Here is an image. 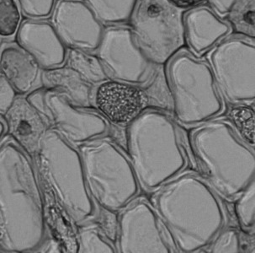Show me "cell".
Returning a JSON list of instances; mask_svg holds the SVG:
<instances>
[{"label":"cell","mask_w":255,"mask_h":253,"mask_svg":"<svg viewBox=\"0 0 255 253\" xmlns=\"http://www.w3.org/2000/svg\"><path fill=\"white\" fill-rule=\"evenodd\" d=\"M46 235L43 195L33 161L7 137L0 143V251L34 253Z\"/></svg>","instance_id":"6da1fadb"},{"label":"cell","mask_w":255,"mask_h":253,"mask_svg":"<svg viewBox=\"0 0 255 253\" xmlns=\"http://www.w3.org/2000/svg\"><path fill=\"white\" fill-rule=\"evenodd\" d=\"M153 203L178 253L205 250L225 227V210L218 194L195 175H179L169 181L157 191Z\"/></svg>","instance_id":"7a4b0ae2"},{"label":"cell","mask_w":255,"mask_h":253,"mask_svg":"<svg viewBox=\"0 0 255 253\" xmlns=\"http://www.w3.org/2000/svg\"><path fill=\"white\" fill-rule=\"evenodd\" d=\"M189 144L206 182L218 195L235 200L255 181V147L229 121L214 118L193 127Z\"/></svg>","instance_id":"3957f363"},{"label":"cell","mask_w":255,"mask_h":253,"mask_svg":"<svg viewBox=\"0 0 255 253\" xmlns=\"http://www.w3.org/2000/svg\"><path fill=\"white\" fill-rule=\"evenodd\" d=\"M128 156L141 189L154 192L185 171L187 154L174 119L144 110L126 128Z\"/></svg>","instance_id":"277c9868"},{"label":"cell","mask_w":255,"mask_h":253,"mask_svg":"<svg viewBox=\"0 0 255 253\" xmlns=\"http://www.w3.org/2000/svg\"><path fill=\"white\" fill-rule=\"evenodd\" d=\"M35 160L42 178L72 222L83 226L95 218L97 206L88 191L78 148L48 130Z\"/></svg>","instance_id":"5b68a950"},{"label":"cell","mask_w":255,"mask_h":253,"mask_svg":"<svg viewBox=\"0 0 255 253\" xmlns=\"http://www.w3.org/2000/svg\"><path fill=\"white\" fill-rule=\"evenodd\" d=\"M166 81L173 101L174 120L196 127L214 119L225 110L209 63L180 51L167 63Z\"/></svg>","instance_id":"8992f818"},{"label":"cell","mask_w":255,"mask_h":253,"mask_svg":"<svg viewBox=\"0 0 255 253\" xmlns=\"http://www.w3.org/2000/svg\"><path fill=\"white\" fill-rule=\"evenodd\" d=\"M84 177L96 206L118 213L138 196L141 187L128 155L107 139H95L78 147Z\"/></svg>","instance_id":"52a82bcc"},{"label":"cell","mask_w":255,"mask_h":253,"mask_svg":"<svg viewBox=\"0 0 255 253\" xmlns=\"http://www.w3.org/2000/svg\"><path fill=\"white\" fill-rule=\"evenodd\" d=\"M183 16L165 0H138L129 22L130 30L156 67L167 64L185 46Z\"/></svg>","instance_id":"ba28073f"},{"label":"cell","mask_w":255,"mask_h":253,"mask_svg":"<svg viewBox=\"0 0 255 253\" xmlns=\"http://www.w3.org/2000/svg\"><path fill=\"white\" fill-rule=\"evenodd\" d=\"M209 65L217 88L229 104L254 105L255 39L240 35L223 39L212 49Z\"/></svg>","instance_id":"9c48e42d"},{"label":"cell","mask_w":255,"mask_h":253,"mask_svg":"<svg viewBox=\"0 0 255 253\" xmlns=\"http://www.w3.org/2000/svg\"><path fill=\"white\" fill-rule=\"evenodd\" d=\"M49 128L74 147L101 139L111 123L99 112L74 105L63 93L49 88H37L25 95Z\"/></svg>","instance_id":"30bf717a"},{"label":"cell","mask_w":255,"mask_h":253,"mask_svg":"<svg viewBox=\"0 0 255 253\" xmlns=\"http://www.w3.org/2000/svg\"><path fill=\"white\" fill-rule=\"evenodd\" d=\"M114 244L120 253H178L154 207L141 199L120 212Z\"/></svg>","instance_id":"8fae6325"},{"label":"cell","mask_w":255,"mask_h":253,"mask_svg":"<svg viewBox=\"0 0 255 253\" xmlns=\"http://www.w3.org/2000/svg\"><path fill=\"white\" fill-rule=\"evenodd\" d=\"M95 52L112 80L141 87L153 77L156 66L140 49L130 27L117 25L105 29Z\"/></svg>","instance_id":"7c38bea8"},{"label":"cell","mask_w":255,"mask_h":253,"mask_svg":"<svg viewBox=\"0 0 255 253\" xmlns=\"http://www.w3.org/2000/svg\"><path fill=\"white\" fill-rule=\"evenodd\" d=\"M52 25L68 49L95 52L104 25L83 0H60L52 10Z\"/></svg>","instance_id":"4fadbf2b"},{"label":"cell","mask_w":255,"mask_h":253,"mask_svg":"<svg viewBox=\"0 0 255 253\" xmlns=\"http://www.w3.org/2000/svg\"><path fill=\"white\" fill-rule=\"evenodd\" d=\"M147 98L140 86L109 79L97 85L93 105L114 125L127 126L146 106Z\"/></svg>","instance_id":"5bb4252c"},{"label":"cell","mask_w":255,"mask_h":253,"mask_svg":"<svg viewBox=\"0 0 255 253\" xmlns=\"http://www.w3.org/2000/svg\"><path fill=\"white\" fill-rule=\"evenodd\" d=\"M2 117L5 124L6 135L34 161L44 137L49 130L40 112L25 95H18Z\"/></svg>","instance_id":"9a60e30c"},{"label":"cell","mask_w":255,"mask_h":253,"mask_svg":"<svg viewBox=\"0 0 255 253\" xmlns=\"http://www.w3.org/2000/svg\"><path fill=\"white\" fill-rule=\"evenodd\" d=\"M16 34L18 45L31 55L42 69L56 68L65 63L67 47L52 23L27 19L22 22Z\"/></svg>","instance_id":"2e32d148"},{"label":"cell","mask_w":255,"mask_h":253,"mask_svg":"<svg viewBox=\"0 0 255 253\" xmlns=\"http://www.w3.org/2000/svg\"><path fill=\"white\" fill-rule=\"evenodd\" d=\"M183 22L185 43L196 57L213 49L231 32L228 22L206 6L190 9L183 16Z\"/></svg>","instance_id":"e0dca14e"},{"label":"cell","mask_w":255,"mask_h":253,"mask_svg":"<svg viewBox=\"0 0 255 253\" xmlns=\"http://www.w3.org/2000/svg\"><path fill=\"white\" fill-rule=\"evenodd\" d=\"M0 71L18 95H26L41 87L42 68L18 44H7L0 50Z\"/></svg>","instance_id":"ac0fdd59"},{"label":"cell","mask_w":255,"mask_h":253,"mask_svg":"<svg viewBox=\"0 0 255 253\" xmlns=\"http://www.w3.org/2000/svg\"><path fill=\"white\" fill-rule=\"evenodd\" d=\"M41 86L63 93L75 106L90 108L93 106V87L84 82L68 66L42 69Z\"/></svg>","instance_id":"d6986e66"},{"label":"cell","mask_w":255,"mask_h":253,"mask_svg":"<svg viewBox=\"0 0 255 253\" xmlns=\"http://www.w3.org/2000/svg\"><path fill=\"white\" fill-rule=\"evenodd\" d=\"M103 25L117 26L129 23L138 0H84Z\"/></svg>","instance_id":"ffe728a7"},{"label":"cell","mask_w":255,"mask_h":253,"mask_svg":"<svg viewBox=\"0 0 255 253\" xmlns=\"http://www.w3.org/2000/svg\"><path fill=\"white\" fill-rule=\"evenodd\" d=\"M66 63L68 68L73 69L92 87L110 79L97 55L92 54L91 52L68 49Z\"/></svg>","instance_id":"44dd1931"},{"label":"cell","mask_w":255,"mask_h":253,"mask_svg":"<svg viewBox=\"0 0 255 253\" xmlns=\"http://www.w3.org/2000/svg\"><path fill=\"white\" fill-rule=\"evenodd\" d=\"M226 17L237 35L255 39V0H239Z\"/></svg>","instance_id":"7402d4cb"},{"label":"cell","mask_w":255,"mask_h":253,"mask_svg":"<svg viewBox=\"0 0 255 253\" xmlns=\"http://www.w3.org/2000/svg\"><path fill=\"white\" fill-rule=\"evenodd\" d=\"M77 245L79 253H117L114 244L96 226H84L78 234Z\"/></svg>","instance_id":"603a6c76"},{"label":"cell","mask_w":255,"mask_h":253,"mask_svg":"<svg viewBox=\"0 0 255 253\" xmlns=\"http://www.w3.org/2000/svg\"><path fill=\"white\" fill-rule=\"evenodd\" d=\"M235 215L244 232L251 233L255 229V181L235 199Z\"/></svg>","instance_id":"cb8c5ba5"},{"label":"cell","mask_w":255,"mask_h":253,"mask_svg":"<svg viewBox=\"0 0 255 253\" xmlns=\"http://www.w3.org/2000/svg\"><path fill=\"white\" fill-rule=\"evenodd\" d=\"M229 122L246 143L255 147V110L250 105H235L231 109Z\"/></svg>","instance_id":"d4e9b609"},{"label":"cell","mask_w":255,"mask_h":253,"mask_svg":"<svg viewBox=\"0 0 255 253\" xmlns=\"http://www.w3.org/2000/svg\"><path fill=\"white\" fill-rule=\"evenodd\" d=\"M21 22V10L17 0H0V37L10 38Z\"/></svg>","instance_id":"484cf974"},{"label":"cell","mask_w":255,"mask_h":253,"mask_svg":"<svg viewBox=\"0 0 255 253\" xmlns=\"http://www.w3.org/2000/svg\"><path fill=\"white\" fill-rule=\"evenodd\" d=\"M211 253H239L241 252L240 236L236 229L225 227L206 248Z\"/></svg>","instance_id":"4316f807"},{"label":"cell","mask_w":255,"mask_h":253,"mask_svg":"<svg viewBox=\"0 0 255 253\" xmlns=\"http://www.w3.org/2000/svg\"><path fill=\"white\" fill-rule=\"evenodd\" d=\"M22 13L33 19L50 16L54 8L55 0H17Z\"/></svg>","instance_id":"83f0119b"},{"label":"cell","mask_w":255,"mask_h":253,"mask_svg":"<svg viewBox=\"0 0 255 253\" xmlns=\"http://www.w3.org/2000/svg\"><path fill=\"white\" fill-rule=\"evenodd\" d=\"M18 96L10 83L0 71V116L3 117Z\"/></svg>","instance_id":"f1b7e54d"},{"label":"cell","mask_w":255,"mask_h":253,"mask_svg":"<svg viewBox=\"0 0 255 253\" xmlns=\"http://www.w3.org/2000/svg\"><path fill=\"white\" fill-rule=\"evenodd\" d=\"M217 15L226 16L239 0H206Z\"/></svg>","instance_id":"f546056e"},{"label":"cell","mask_w":255,"mask_h":253,"mask_svg":"<svg viewBox=\"0 0 255 253\" xmlns=\"http://www.w3.org/2000/svg\"><path fill=\"white\" fill-rule=\"evenodd\" d=\"M167 3L179 10H190L205 3L206 0H165Z\"/></svg>","instance_id":"4dcf8cb0"},{"label":"cell","mask_w":255,"mask_h":253,"mask_svg":"<svg viewBox=\"0 0 255 253\" xmlns=\"http://www.w3.org/2000/svg\"><path fill=\"white\" fill-rule=\"evenodd\" d=\"M36 252H41V253H60L59 248L57 243H55L53 240H45L43 243H41L40 248Z\"/></svg>","instance_id":"1f68e13d"},{"label":"cell","mask_w":255,"mask_h":253,"mask_svg":"<svg viewBox=\"0 0 255 253\" xmlns=\"http://www.w3.org/2000/svg\"><path fill=\"white\" fill-rule=\"evenodd\" d=\"M6 134V127L3 120L0 119V143L3 141L4 134Z\"/></svg>","instance_id":"d6a6232c"},{"label":"cell","mask_w":255,"mask_h":253,"mask_svg":"<svg viewBox=\"0 0 255 253\" xmlns=\"http://www.w3.org/2000/svg\"><path fill=\"white\" fill-rule=\"evenodd\" d=\"M58 1H60V0H58Z\"/></svg>","instance_id":"836d02e7"}]
</instances>
